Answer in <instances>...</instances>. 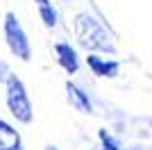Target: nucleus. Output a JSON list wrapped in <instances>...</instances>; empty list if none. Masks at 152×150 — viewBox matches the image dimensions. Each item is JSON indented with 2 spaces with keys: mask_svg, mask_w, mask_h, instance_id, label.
<instances>
[{
  "mask_svg": "<svg viewBox=\"0 0 152 150\" xmlns=\"http://www.w3.org/2000/svg\"><path fill=\"white\" fill-rule=\"evenodd\" d=\"M75 34L80 46H84L86 50H93V52L102 50V52H111V55L116 52V46L111 43L107 30L89 14H80L75 18Z\"/></svg>",
  "mask_w": 152,
  "mask_h": 150,
  "instance_id": "nucleus-1",
  "label": "nucleus"
},
{
  "mask_svg": "<svg viewBox=\"0 0 152 150\" xmlns=\"http://www.w3.org/2000/svg\"><path fill=\"white\" fill-rule=\"evenodd\" d=\"M5 100H7V107L12 116L18 123H32L34 118V109H32V102H30V96H27V89L23 84L18 75L9 73L5 77Z\"/></svg>",
  "mask_w": 152,
  "mask_h": 150,
  "instance_id": "nucleus-2",
  "label": "nucleus"
},
{
  "mask_svg": "<svg viewBox=\"0 0 152 150\" xmlns=\"http://www.w3.org/2000/svg\"><path fill=\"white\" fill-rule=\"evenodd\" d=\"M5 41H7V48L14 57H18L20 62H30L32 59V46H30V39H27L25 30L20 21L16 18V14H5Z\"/></svg>",
  "mask_w": 152,
  "mask_h": 150,
  "instance_id": "nucleus-3",
  "label": "nucleus"
},
{
  "mask_svg": "<svg viewBox=\"0 0 152 150\" xmlns=\"http://www.w3.org/2000/svg\"><path fill=\"white\" fill-rule=\"evenodd\" d=\"M55 52H57V64L61 66L68 75H75L80 71V57H77V50L70 43H57L55 46Z\"/></svg>",
  "mask_w": 152,
  "mask_h": 150,
  "instance_id": "nucleus-4",
  "label": "nucleus"
},
{
  "mask_svg": "<svg viewBox=\"0 0 152 150\" xmlns=\"http://www.w3.org/2000/svg\"><path fill=\"white\" fill-rule=\"evenodd\" d=\"M86 66L98 77H116L118 71H121V64L116 62V59H104V57H98L93 52L86 57Z\"/></svg>",
  "mask_w": 152,
  "mask_h": 150,
  "instance_id": "nucleus-5",
  "label": "nucleus"
},
{
  "mask_svg": "<svg viewBox=\"0 0 152 150\" xmlns=\"http://www.w3.org/2000/svg\"><path fill=\"white\" fill-rule=\"evenodd\" d=\"M66 96H68V102L75 107L77 112H82V114H91L93 112V105H91L89 93H86L82 87H77L75 82H66Z\"/></svg>",
  "mask_w": 152,
  "mask_h": 150,
  "instance_id": "nucleus-6",
  "label": "nucleus"
},
{
  "mask_svg": "<svg viewBox=\"0 0 152 150\" xmlns=\"http://www.w3.org/2000/svg\"><path fill=\"white\" fill-rule=\"evenodd\" d=\"M0 150H25L18 130H14L5 118H0Z\"/></svg>",
  "mask_w": 152,
  "mask_h": 150,
  "instance_id": "nucleus-7",
  "label": "nucleus"
},
{
  "mask_svg": "<svg viewBox=\"0 0 152 150\" xmlns=\"http://www.w3.org/2000/svg\"><path fill=\"white\" fill-rule=\"evenodd\" d=\"M39 16L43 21L45 27H55L57 25V9L48 2V5H39Z\"/></svg>",
  "mask_w": 152,
  "mask_h": 150,
  "instance_id": "nucleus-8",
  "label": "nucleus"
},
{
  "mask_svg": "<svg viewBox=\"0 0 152 150\" xmlns=\"http://www.w3.org/2000/svg\"><path fill=\"white\" fill-rule=\"evenodd\" d=\"M98 139H100V150H121V143H118L107 130L98 132Z\"/></svg>",
  "mask_w": 152,
  "mask_h": 150,
  "instance_id": "nucleus-9",
  "label": "nucleus"
},
{
  "mask_svg": "<svg viewBox=\"0 0 152 150\" xmlns=\"http://www.w3.org/2000/svg\"><path fill=\"white\" fill-rule=\"evenodd\" d=\"M9 73H12V71H9V66H7L5 62H0V82H5V77H7Z\"/></svg>",
  "mask_w": 152,
  "mask_h": 150,
  "instance_id": "nucleus-10",
  "label": "nucleus"
},
{
  "mask_svg": "<svg viewBox=\"0 0 152 150\" xmlns=\"http://www.w3.org/2000/svg\"><path fill=\"white\" fill-rule=\"evenodd\" d=\"M34 2H37V5H48L50 0H34Z\"/></svg>",
  "mask_w": 152,
  "mask_h": 150,
  "instance_id": "nucleus-11",
  "label": "nucleus"
},
{
  "mask_svg": "<svg viewBox=\"0 0 152 150\" xmlns=\"http://www.w3.org/2000/svg\"><path fill=\"white\" fill-rule=\"evenodd\" d=\"M45 150H59L57 146H45Z\"/></svg>",
  "mask_w": 152,
  "mask_h": 150,
  "instance_id": "nucleus-12",
  "label": "nucleus"
}]
</instances>
